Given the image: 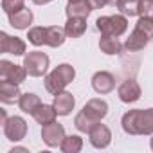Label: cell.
Instances as JSON below:
<instances>
[{"mask_svg":"<svg viewBox=\"0 0 153 153\" xmlns=\"http://www.w3.org/2000/svg\"><path fill=\"white\" fill-rule=\"evenodd\" d=\"M67 38V33H65V27H58V25H51L47 27V45L49 47H59L63 45Z\"/></svg>","mask_w":153,"mask_h":153,"instance_id":"7402d4cb","label":"cell"},{"mask_svg":"<svg viewBox=\"0 0 153 153\" xmlns=\"http://www.w3.org/2000/svg\"><path fill=\"white\" fill-rule=\"evenodd\" d=\"M139 16L153 18V0H140V6H139Z\"/></svg>","mask_w":153,"mask_h":153,"instance_id":"83f0119b","label":"cell"},{"mask_svg":"<svg viewBox=\"0 0 153 153\" xmlns=\"http://www.w3.org/2000/svg\"><path fill=\"white\" fill-rule=\"evenodd\" d=\"M27 70L24 65H15L7 59H2L0 61V79H6V81H11V83H24L25 78H27Z\"/></svg>","mask_w":153,"mask_h":153,"instance_id":"5b68a950","label":"cell"},{"mask_svg":"<svg viewBox=\"0 0 153 153\" xmlns=\"http://www.w3.org/2000/svg\"><path fill=\"white\" fill-rule=\"evenodd\" d=\"M74 78H76L74 67L68 65V63H61L51 74L45 76V90L51 92V94H58V92L65 90V87L68 83H72Z\"/></svg>","mask_w":153,"mask_h":153,"instance_id":"7a4b0ae2","label":"cell"},{"mask_svg":"<svg viewBox=\"0 0 153 153\" xmlns=\"http://www.w3.org/2000/svg\"><path fill=\"white\" fill-rule=\"evenodd\" d=\"M68 2H79V0H68Z\"/></svg>","mask_w":153,"mask_h":153,"instance_id":"d6a6232c","label":"cell"},{"mask_svg":"<svg viewBox=\"0 0 153 153\" xmlns=\"http://www.w3.org/2000/svg\"><path fill=\"white\" fill-rule=\"evenodd\" d=\"M88 4H90L92 9H101L106 4H110V0H88Z\"/></svg>","mask_w":153,"mask_h":153,"instance_id":"f1b7e54d","label":"cell"},{"mask_svg":"<svg viewBox=\"0 0 153 153\" xmlns=\"http://www.w3.org/2000/svg\"><path fill=\"white\" fill-rule=\"evenodd\" d=\"M20 88H18V83H11V81H6L2 79L0 81V101L4 105H13V103H18L20 101Z\"/></svg>","mask_w":153,"mask_h":153,"instance_id":"9a60e30c","label":"cell"},{"mask_svg":"<svg viewBox=\"0 0 153 153\" xmlns=\"http://www.w3.org/2000/svg\"><path fill=\"white\" fill-rule=\"evenodd\" d=\"M0 51L6 54L24 56L25 54V42L16 36H9L7 33H0Z\"/></svg>","mask_w":153,"mask_h":153,"instance_id":"9c48e42d","label":"cell"},{"mask_svg":"<svg viewBox=\"0 0 153 153\" xmlns=\"http://www.w3.org/2000/svg\"><path fill=\"white\" fill-rule=\"evenodd\" d=\"M40 105H42L40 97H38L36 94H31V92L22 94V96H20V101H18L20 110H22V112H25V114H31V115L34 114V110H36Z\"/></svg>","mask_w":153,"mask_h":153,"instance_id":"44dd1931","label":"cell"},{"mask_svg":"<svg viewBox=\"0 0 153 153\" xmlns=\"http://www.w3.org/2000/svg\"><path fill=\"white\" fill-rule=\"evenodd\" d=\"M99 49H101V52H105L108 56H115V54L123 52V43L119 42L117 36H101Z\"/></svg>","mask_w":153,"mask_h":153,"instance_id":"d6986e66","label":"cell"},{"mask_svg":"<svg viewBox=\"0 0 153 153\" xmlns=\"http://www.w3.org/2000/svg\"><path fill=\"white\" fill-rule=\"evenodd\" d=\"M121 124L128 135H149L153 133V108L130 110L123 115Z\"/></svg>","mask_w":153,"mask_h":153,"instance_id":"6da1fadb","label":"cell"},{"mask_svg":"<svg viewBox=\"0 0 153 153\" xmlns=\"http://www.w3.org/2000/svg\"><path fill=\"white\" fill-rule=\"evenodd\" d=\"M4 133H6V137H7L9 140L18 142V140H22V139L25 137V133H27V123H25L22 117H18V115L9 117V119L4 123Z\"/></svg>","mask_w":153,"mask_h":153,"instance_id":"52a82bcc","label":"cell"},{"mask_svg":"<svg viewBox=\"0 0 153 153\" xmlns=\"http://www.w3.org/2000/svg\"><path fill=\"white\" fill-rule=\"evenodd\" d=\"M81 148H83V139L79 135H68V137H65L63 142H61V146H59V149L63 153H78V151H81Z\"/></svg>","mask_w":153,"mask_h":153,"instance_id":"cb8c5ba5","label":"cell"},{"mask_svg":"<svg viewBox=\"0 0 153 153\" xmlns=\"http://www.w3.org/2000/svg\"><path fill=\"white\" fill-rule=\"evenodd\" d=\"M110 2L126 16H135L139 15V6L140 0H110Z\"/></svg>","mask_w":153,"mask_h":153,"instance_id":"603a6c76","label":"cell"},{"mask_svg":"<svg viewBox=\"0 0 153 153\" xmlns=\"http://www.w3.org/2000/svg\"><path fill=\"white\" fill-rule=\"evenodd\" d=\"M94 124H96V123H94V121H92L85 112H83V110H81L78 115H76V119H74V126L78 128L79 131H83V133H88V131H90V128H92Z\"/></svg>","mask_w":153,"mask_h":153,"instance_id":"484cf974","label":"cell"},{"mask_svg":"<svg viewBox=\"0 0 153 153\" xmlns=\"http://www.w3.org/2000/svg\"><path fill=\"white\" fill-rule=\"evenodd\" d=\"M42 139L49 148H58V146H61V142L65 139V128L56 121L51 124H45L42 128Z\"/></svg>","mask_w":153,"mask_h":153,"instance_id":"ba28073f","label":"cell"},{"mask_svg":"<svg viewBox=\"0 0 153 153\" xmlns=\"http://www.w3.org/2000/svg\"><path fill=\"white\" fill-rule=\"evenodd\" d=\"M56 115H58V112H56L54 105H40V106L34 110V114H33L34 121H36L38 124H42V126L54 123V121H56Z\"/></svg>","mask_w":153,"mask_h":153,"instance_id":"ac0fdd59","label":"cell"},{"mask_svg":"<svg viewBox=\"0 0 153 153\" xmlns=\"http://www.w3.org/2000/svg\"><path fill=\"white\" fill-rule=\"evenodd\" d=\"M92 88L97 94H110L115 88V78L106 70H99L92 76Z\"/></svg>","mask_w":153,"mask_h":153,"instance_id":"8fae6325","label":"cell"},{"mask_svg":"<svg viewBox=\"0 0 153 153\" xmlns=\"http://www.w3.org/2000/svg\"><path fill=\"white\" fill-rule=\"evenodd\" d=\"M96 27L103 36H121L128 29L126 15H112V16H99L96 20Z\"/></svg>","mask_w":153,"mask_h":153,"instance_id":"3957f363","label":"cell"},{"mask_svg":"<svg viewBox=\"0 0 153 153\" xmlns=\"http://www.w3.org/2000/svg\"><path fill=\"white\" fill-rule=\"evenodd\" d=\"M88 139H90V144H92L94 148L105 149V148H108V144L112 142V131H110V128H108L106 124H101V121H99V123H96V124L90 128Z\"/></svg>","mask_w":153,"mask_h":153,"instance_id":"8992f818","label":"cell"},{"mask_svg":"<svg viewBox=\"0 0 153 153\" xmlns=\"http://www.w3.org/2000/svg\"><path fill=\"white\" fill-rule=\"evenodd\" d=\"M87 31V18H67L65 33L68 38H79Z\"/></svg>","mask_w":153,"mask_h":153,"instance_id":"ffe728a7","label":"cell"},{"mask_svg":"<svg viewBox=\"0 0 153 153\" xmlns=\"http://www.w3.org/2000/svg\"><path fill=\"white\" fill-rule=\"evenodd\" d=\"M92 7L88 4V0H79V2H68L67 4V18H88Z\"/></svg>","mask_w":153,"mask_h":153,"instance_id":"2e32d148","label":"cell"},{"mask_svg":"<svg viewBox=\"0 0 153 153\" xmlns=\"http://www.w3.org/2000/svg\"><path fill=\"white\" fill-rule=\"evenodd\" d=\"M149 146H151V149H153V139H151V142H149Z\"/></svg>","mask_w":153,"mask_h":153,"instance_id":"1f68e13d","label":"cell"},{"mask_svg":"<svg viewBox=\"0 0 153 153\" xmlns=\"http://www.w3.org/2000/svg\"><path fill=\"white\" fill-rule=\"evenodd\" d=\"M0 119H2V124L7 121V115H6V110H2V112H0Z\"/></svg>","mask_w":153,"mask_h":153,"instance_id":"4dcf8cb0","label":"cell"},{"mask_svg":"<svg viewBox=\"0 0 153 153\" xmlns=\"http://www.w3.org/2000/svg\"><path fill=\"white\" fill-rule=\"evenodd\" d=\"M24 4H25V0H2V9L6 15H11V13L24 9Z\"/></svg>","mask_w":153,"mask_h":153,"instance_id":"4316f807","label":"cell"},{"mask_svg":"<svg viewBox=\"0 0 153 153\" xmlns=\"http://www.w3.org/2000/svg\"><path fill=\"white\" fill-rule=\"evenodd\" d=\"M9 16V25L15 29H29V25L33 24V11L31 9H20L16 13L7 15Z\"/></svg>","mask_w":153,"mask_h":153,"instance_id":"e0dca14e","label":"cell"},{"mask_svg":"<svg viewBox=\"0 0 153 153\" xmlns=\"http://www.w3.org/2000/svg\"><path fill=\"white\" fill-rule=\"evenodd\" d=\"M83 112L94 121V123H99L101 119H105L106 117V114H108V103L105 101V99H90L85 106H83Z\"/></svg>","mask_w":153,"mask_h":153,"instance_id":"7c38bea8","label":"cell"},{"mask_svg":"<svg viewBox=\"0 0 153 153\" xmlns=\"http://www.w3.org/2000/svg\"><path fill=\"white\" fill-rule=\"evenodd\" d=\"M24 67L29 72V76H33V78H42V76L47 74V68H49V56L42 51H33V52L25 54Z\"/></svg>","mask_w":153,"mask_h":153,"instance_id":"277c9868","label":"cell"},{"mask_svg":"<svg viewBox=\"0 0 153 153\" xmlns=\"http://www.w3.org/2000/svg\"><path fill=\"white\" fill-rule=\"evenodd\" d=\"M27 38L34 47L47 45V27H33V29H29Z\"/></svg>","mask_w":153,"mask_h":153,"instance_id":"d4e9b609","label":"cell"},{"mask_svg":"<svg viewBox=\"0 0 153 153\" xmlns=\"http://www.w3.org/2000/svg\"><path fill=\"white\" fill-rule=\"evenodd\" d=\"M149 36L140 29V27H137L135 25V29L131 31V34L128 36V40H126V43H124V47H126V51H130V52H137V51H142L148 43H149Z\"/></svg>","mask_w":153,"mask_h":153,"instance_id":"4fadbf2b","label":"cell"},{"mask_svg":"<svg viewBox=\"0 0 153 153\" xmlns=\"http://www.w3.org/2000/svg\"><path fill=\"white\" fill-rule=\"evenodd\" d=\"M33 2H34L36 6H45V4H49V2H52V0H33Z\"/></svg>","mask_w":153,"mask_h":153,"instance_id":"f546056e","label":"cell"},{"mask_svg":"<svg viewBox=\"0 0 153 153\" xmlns=\"http://www.w3.org/2000/svg\"><path fill=\"white\" fill-rule=\"evenodd\" d=\"M140 94H142V90H140V87H139V83H137L135 79H126V81H123V83L119 85V88H117L119 99H121L123 103H128V105L139 101V99H140Z\"/></svg>","mask_w":153,"mask_h":153,"instance_id":"30bf717a","label":"cell"},{"mask_svg":"<svg viewBox=\"0 0 153 153\" xmlns=\"http://www.w3.org/2000/svg\"><path fill=\"white\" fill-rule=\"evenodd\" d=\"M52 105H54L58 115H68L76 106V99H74V96L70 92L61 90V92L54 94V103Z\"/></svg>","mask_w":153,"mask_h":153,"instance_id":"5bb4252c","label":"cell"}]
</instances>
